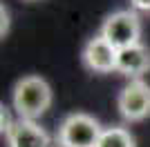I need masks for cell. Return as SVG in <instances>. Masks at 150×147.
<instances>
[{
  "label": "cell",
  "mask_w": 150,
  "mask_h": 147,
  "mask_svg": "<svg viewBox=\"0 0 150 147\" xmlns=\"http://www.w3.org/2000/svg\"><path fill=\"white\" fill-rule=\"evenodd\" d=\"M52 105V89L40 76H25L13 87V109L18 118L36 120Z\"/></svg>",
  "instance_id": "6da1fadb"
},
{
  "label": "cell",
  "mask_w": 150,
  "mask_h": 147,
  "mask_svg": "<svg viewBox=\"0 0 150 147\" xmlns=\"http://www.w3.org/2000/svg\"><path fill=\"white\" fill-rule=\"evenodd\" d=\"M101 129L99 120H94L88 114H69L61 123L56 134V141L61 147H96L101 141Z\"/></svg>",
  "instance_id": "7a4b0ae2"
},
{
  "label": "cell",
  "mask_w": 150,
  "mask_h": 147,
  "mask_svg": "<svg viewBox=\"0 0 150 147\" xmlns=\"http://www.w3.org/2000/svg\"><path fill=\"white\" fill-rule=\"evenodd\" d=\"M101 36L105 38L108 43L117 49H125L130 45L139 43V36H141V22H139L137 13L130 11V9H123V11H114L110 13L101 27Z\"/></svg>",
  "instance_id": "3957f363"
},
{
  "label": "cell",
  "mask_w": 150,
  "mask_h": 147,
  "mask_svg": "<svg viewBox=\"0 0 150 147\" xmlns=\"http://www.w3.org/2000/svg\"><path fill=\"white\" fill-rule=\"evenodd\" d=\"M117 107H119V114L130 123L148 118L150 116V85L144 83L141 78L130 80L121 89L119 98H117Z\"/></svg>",
  "instance_id": "277c9868"
},
{
  "label": "cell",
  "mask_w": 150,
  "mask_h": 147,
  "mask_svg": "<svg viewBox=\"0 0 150 147\" xmlns=\"http://www.w3.org/2000/svg\"><path fill=\"white\" fill-rule=\"evenodd\" d=\"M117 56H119V49L112 47L101 34L90 38L85 49H83V62H85V67L92 69V71H99V74L114 71L117 69Z\"/></svg>",
  "instance_id": "5b68a950"
},
{
  "label": "cell",
  "mask_w": 150,
  "mask_h": 147,
  "mask_svg": "<svg viewBox=\"0 0 150 147\" xmlns=\"http://www.w3.org/2000/svg\"><path fill=\"white\" fill-rule=\"evenodd\" d=\"M7 143L9 147H50V136L36 120L18 118L7 132Z\"/></svg>",
  "instance_id": "8992f818"
},
{
  "label": "cell",
  "mask_w": 150,
  "mask_h": 147,
  "mask_svg": "<svg viewBox=\"0 0 150 147\" xmlns=\"http://www.w3.org/2000/svg\"><path fill=\"white\" fill-rule=\"evenodd\" d=\"M150 69V51L148 47H144L141 43L130 45L125 49H119V56H117V71L125 74V76H132L137 80L141 74H146Z\"/></svg>",
  "instance_id": "52a82bcc"
},
{
  "label": "cell",
  "mask_w": 150,
  "mask_h": 147,
  "mask_svg": "<svg viewBox=\"0 0 150 147\" xmlns=\"http://www.w3.org/2000/svg\"><path fill=\"white\" fill-rule=\"evenodd\" d=\"M96 147H134V138L123 127H108L103 129Z\"/></svg>",
  "instance_id": "ba28073f"
},
{
  "label": "cell",
  "mask_w": 150,
  "mask_h": 147,
  "mask_svg": "<svg viewBox=\"0 0 150 147\" xmlns=\"http://www.w3.org/2000/svg\"><path fill=\"white\" fill-rule=\"evenodd\" d=\"M130 7L134 11H150V0H130Z\"/></svg>",
  "instance_id": "9c48e42d"
},
{
  "label": "cell",
  "mask_w": 150,
  "mask_h": 147,
  "mask_svg": "<svg viewBox=\"0 0 150 147\" xmlns=\"http://www.w3.org/2000/svg\"><path fill=\"white\" fill-rule=\"evenodd\" d=\"M7 27H9V22H7V9L2 7V38H5V34H7Z\"/></svg>",
  "instance_id": "30bf717a"
}]
</instances>
